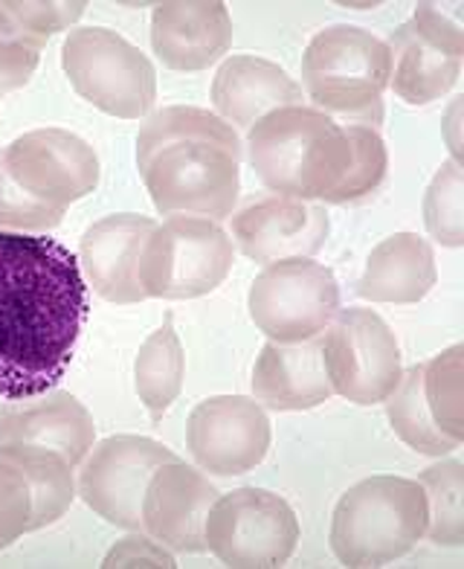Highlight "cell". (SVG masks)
<instances>
[{
	"label": "cell",
	"mask_w": 464,
	"mask_h": 569,
	"mask_svg": "<svg viewBox=\"0 0 464 569\" xmlns=\"http://www.w3.org/2000/svg\"><path fill=\"white\" fill-rule=\"evenodd\" d=\"M38 59H41V53L32 47L0 41V93H9V90H18L30 82L38 68Z\"/></svg>",
	"instance_id": "obj_31"
},
{
	"label": "cell",
	"mask_w": 464,
	"mask_h": 569,
	"mask_svg": "<svg viewBox=\"0 0 464 569\" xmlns=\"http://www.w3.org/2000/svg\"><path fill=\"white\" fill-rule=\"evenodd\" d=\"M390 70L386 41L349 23L316 32L302 56V84L316 111L372 128L383 122Z\"/></svg>",
	"instance_id": "obj_5"
},
{
	"label": "cell",
	"mask_w": 464,
	"mask_h": 569,
	"mask_svg": "<svg viewBox=\"0 0 464 569\" xmlns=\"http://www.w3.org/2000/svg\"><path fill=\"white\" fill-rule=\"evenodd\" d=\"M154 221L145 216H108L90 227L79 244V268H84L93 291L117 306L143 302L145 293L137 279V262L143 244L154 232Z\"/></svg>",
	"instance_id": "obj_19"
},
{
	"label": "cell",
	"mask_w": 464,
	"mask_h": 569,
	"mask_svg": "<svg viewBox=\"0 0 464 569\" xmlns=\"http://www.w3.org/2000/svg\"><path fill=\"white\" fill-rule=\"evenodd\" d=\"M464 346L406 369L386 398L395 436L418 453L444 457L464 442Z\"/></svg>",
	"instance_id": "obj_8"
},
{
	"label": "cell",
	"mask_w": 464,
	"mask_h": 569,
	"mask_svg": "<svg viewBox=\"0 0 464 569\" xmlns=\"http://www.w3.org/2000/svg\"><path fill=\"white\" fill-rule=\"evenodd\" d=\"M137 169L158 212L221 221L241 192L239 131L203 108H163L140 128Z\"/></svg>",
	"instance_id": "obj_3"
},
{
	"label": "cell",
	"mask_w": 464,
	"mask_h": 569,
	"mask_svg": "<svg viewBox=\"0 0 464 569\" xmlns=\"http://www.w3.org/2000/svg\"><path fill=\"white\" fill-rule=\"evenodd\" d=\"M427 535V497L418 480L369 477L340 497L331 549L345 567H383Z\"/></svg>",
	"instance_id": "obj_4"
},
{
	"label": "cell",
	"mask_w": 464,
	"mask_h": 569,
	"mask_svg": "<svg viewBox=\"0 0 464 569\" xmlns=\"http://www.w3.org/2000/svg\"><path fill=\"white\" fill-rule=\"evenodd\" d=\"M322 360L334 392L360 407L386 401L404 375L395 331L372 308H340L322 335Z\"/></svg>",
	"instance_id": "obj_10"
},
{
	"label": "cell",
	"mask_w": 464,
	"mask_h": 569,
	"mask_svg": "<svg viewBox=\"0 0 464 569\" xmlns=\"http://www.w3.org/2000/svg\"><path fill=\"white\" fill-rule=\"evenodd\" d=\"M232 44L224 3H163L151 16V47L169 70L195 73L215 64Z\"/></svg>",
	"instance_id": "obj_21"
},
{
	"label": "cell",
	"mask_w": 464,
	"mask_h": 569,
	"mask_svg": "<svg viewBox=\"0 0 464 569\" xmlns=\"http://www.w3.org/2000/svg\"><path fill=\"white\" fill-rule=\"evenodd\" d=\"M186 445L203 471L215 477L248 473L270 450L268 412L255 398H206L189 416Z\"/></svg>",
	"instance_id": "obj_16"
},
{
	"label": "cell",
	"mask_w": 464,
	"mask_h": 569,
	"mask_svg": "<svg viewBox=\"0 0 464 569\" xmlns=\"http://www.w3.org/2000/svg\"><path fill=\"white\" fill-rule=\"evenodd\" d=\"M102 567H178V563H174L172 552H165L163 543H158L154 538L131 535L108 552Z\"/></svg>",
	"instance_id": "obj_30"
},
{
	"label": "cell",
	"mask_w": 464,
	"mask_h": 569,
	"mask_svg": "<svg viewBox=\"0 0 464 569\" xmlns=\"http://www.w3.org/2000/svg\"><path fill=\"white\" fill-rule=\"evenodd\" d=\"M64 212L32 201L27 192L18 189V183L9 178L7 163H3V149H0V227L12 230H53L61 224Z\"/></svg>",
	"instance_id": "obj_29"
},
{
	"label": "cell",
	"mask_w": 464,
	"mask_h": 569,
	"mask_svg": "<svg viewBox=\"0 0 464 569\" xmlns=\"http://www.w3.org/2000/svg\"><path fill=\"white\" fill-rule=\"evenodd\" d=\"M253 396L268 410H314L334 396L322 360V335L302 343L268 340L253 367Z\"/></svg>",
	"instance_id": "obj_22"
},
{
	"label": "cell",
	"mask_w": 464,
	"mask_h": 569,
	"mask_svg": "<svg viewBox=\"0 0 464 569\" xmlns=\"http://www.w3.org/2000/svg\"><path fill=\"white\" fill-rule=\"evenodd\" d=\"M427 230L444 248L464 244V172L458 160H447L435 172L424 198Z\"/></svg>",
	"instance_id": "obj_28"
},
{
	"label": "cell",
	"mask_w": 464,
	"mask_h": 569,
	"mask_svg": "<svg viewBox=\"0 0 464 569\" xmlns=\"http://www.w3.org/2000/svg\"><path fill=\"white\" fill-rule=\"evenodd\" d=\"M435 279H438V270H435V253L430 241L415 232H395L369 253L357 293L369 302L410 306L433 291Z\"/></svg>",
	"instance_id": "obj_24"
},
{
	"label": "cell",
	"mask_w": 464,
	"mask_h": 569,
	"mask_svg": "<svg viewBox=\"0 0 464 569\" xmlns=\"http://www.w3.org/2000/svg\"><path fill=\"white\" fill-rule=\"evenodd\" d=\"M61 68L79 97L120 120H140L158 99V73L149 56L105 27L70 32L61 47Z\"/></svg>",
	"instance_id": "obj_6"
},
{
	"label": "cell",
	"mask_w": 464,
	"mask_h": 569,
	"mask_svg": "<svg viewBox=\"0 0 464 569\" xmlns=\"http://www.w3.org/2000/svg\"><path fill=\"white\" fill-rule=\"evenodd\" d=\"M9 178L32 201L68 212L99 187V158L90 142L64 128H38L3 149Z\"/></svg>",
	"instance_id": "obj_14"
},
{
	"label": "cell",
	"mask_w": 464,
	"mask_h": 569,
	"mask_svg": "<svg viewBox=\"0 0 464 569\" xmlns=\"http://www.w3.org/2000/svg\"><path fill=\"white\" fill-rule=\"evenodd\" d=\"M232 239L259 264L311 259L329 239V212L302 198H262L232 216Z\"/></svg>",
	"instance_id": "obj_17"
},
{
	"label": "cell",
	"mask_w": 464,
	"mask_h": 569,
	"mask_svg": "<svg viewBox=\"0 0 464 569\" xmlns=\"http://www.w3.org/2000/svg\"><path fill=\"white\" fill-rule=\"evenodd\" d=\"M390 88L406 106H430L456 88L462 76L464 30L435 3H421L412 21L390 38Z\"/></svg>",
	"instance_id": "obj_13"
},
{
	"label": "cell",
	"mask_w": 464,
	"mask_h": 569,
	"mask_svg": "<svg viewBox=\"0 0 464 569\" xmlns=\"http://www.w3.org/2000/svg\"><path fill=\"white\" fill-rule=\"evenodd\" d=\"M183 375H186V355H183L172 317H165L163 326L140 346V355L134 360L137 396L154 425L163 421L169 407L178 401L183 390Z\"/></svg>",
	"instance_id": "obj_25"
},
{
	"label": "cell",
	"mask_w": 464,
	"mask_h": 569,
	"mask_svg": "<svg viewBox=\"0 0 464 569\" xmlns=\"http://www.w3.org/2000/svg\"><path fill=\"white\" fill-rule=\"evenodd\" d=\"M232 268V239L218 221L172 216L143 244L137 279L145 297L195 300L215 291Z\"/></svg>",
	"instance_id": "obj_7"
},
{
	"label": "cell",
	"mask_w": 464,
	"mask_h": 569,
	"mask_svg": "<svg viewBox=\"0 0 464 569\" xmlns=\"http://www.w3.org/2000/svg\"><path fill=\"white\" fill-rule=\"evenodd\" d=\"M97 442V425L88 407L70 392H47L38 401H9L0 407V445L53 448L79 465Z\"/></svg>",
	"instance_id": "obj_20"
},
{
	"label": "cell",
	"mask_w": 464,
	"mask_h": 569,
	"mask_svg": "<svg viewBox=\"0 0 464 569\" xmlns=\"http://www.w3.org/2000/svg\"><path fill=\"white\" fill-rule=\"evenodd\" d=\"M255 329L276 343H302L329 329L340 311L337 279L311 259L270 262L250 288Z\"/></svg>",
	"instance_id": "obj_11"
},
{
	"label": "cell",
	"mask_w": 464,
	"mask_h": 569,
	"mask_svg": "<svg viewBox=\"0 0 464 569\" xmlns=\"http://www.w3.org/2000/svg\"><path fill=\"white\" fill-rule=\"evenodd\" d=\"M212 102L221 120L235 128H253L270 111L302 106V88L285 70L259 56H232L212 82Z\"/></svg>",
	"instance_id": "obj_23"
},
{
	"label": "cell",
	"mask_w": 464,
	"mask_h": 569,
	"mask_svg": "<svg viewBox=\"0 0 464 569\" xmlns=\"http://www.w3.org/2000/svg\"><path fill=\"white\" fill-rule=\"evenodd\" d=\"M178 459L169 448L145 436H111L90 448L79 473V497L99 517L120 529H143V495L151 473Z\"/></svg>",
	"instance_id": "obj_15"
},
{
	"label": "cell",
	"mask_w": 464,
	"mask_h": 569,
	"mask_svg": "<svg viewBox=\"0 0 464 569\" xmlns=\"http://www.w3.org/2000/svg\"><path fill=\"white\" fill-rule=\"evenodd\" d=\"M206 549L226 567H282L300 543V520L273 491L239 488L212 502Z\"/></svg>",
	"instance_id": "obj_9"
},
{
	"label": "cell",
	"mask_w": 464,
	"mask_h": 569,
	"mask_svg": "<svg viewBox=\"0 0 464 569\" xmlns=\"http://www.w3.org/2000/svg\"><path fill=\"white\" fill-rule=\"evenodd\" d=\"M75 500L73 465L53 448L0 445V549L68 515Z\"/></svg>",
	"instance_id": "obj_12"
},
{
	"label": "cell",
	"mask_w": 464,
	"mask_h": 569,
	"mask_svg": "<svg viewBox=\"0 0 464 569\" xmlns=\"http://www.w3.org/2000/svg\"><path fill=\"white\" fill-rule=\"evenodd\" d=\"M88 3H0V41L44 50L56 32L84 16Z\"/></svg>",
	"instance_id": "obj_27"
},
{
	"label": "cell",
	"mask_w": 464,
	"mask_h": 569,
	"mask_svg": "<svg viewBox=\"0 0 464 569\" xmlns=\"http://www.w3.org/2000/svg\"><path fill=\"white\" fill-rule=\"evenodd\" d=\"M421 488L427 497V535L442 547L464 543V465L447 459L421 473Z\"/></svg>",
	"instance_id": "obj_26"
},
{
	"label": "cell",
	"mask_w": 464,
	"mask_h": 569,
	"mask_svg": "<svg viewBox=\"0 0 464 569\" xmlns=\"http://www.w3.org/2000/svg\"><path fill=\"white\" fill-rule=\"evenodd\" d=\"M218 488L201 471L172 459L151 473L143 495V529L172 552H203V526Z\"/></svg>",
	"instance_id": "obj_18"
},
{
	"label": "cell",
	"mask_w": 464,
	"mask_h": 569,
	"mask_svg": "<svg viewBox=\"0 0 464 569\" xmlns=\"http://www.w3.org/2000/svg\"><path fill=\"white\" fill-rule=\"evenodd\" d=\"M248 158L264 187L288 198L354 203L381 189L390 154L377 128L305 106L270 111L250 128Z\"/></svg>",
	"instance_id": "obj_2"
},
{
	"label": "cell",
	"mask_w": 464,
	"mask_h": 569,
	"mask_svg": "<svg viewBox=\"0 0 464 569\" xmlns=\"http://www.w3.org/2000/svg\"><path fill=\"white\" fill-rule=\"evenodd\" d=\"M90 315L79 259L47 236L0 230V398L53 392Z\"/></svg>",
	"instance_id": "obj_1"
}]
</instances>
